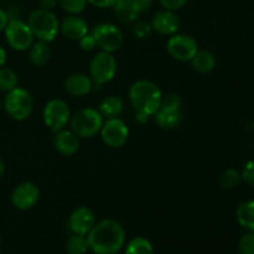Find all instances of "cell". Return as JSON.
<instances>
[{"instance_id":"cell-1","label":"cell","mask_w":254,"mask_h":254,"mask_svg":"<svg viewBox=\"0 0 254 254\" xmlns=\"http://www.w3.org/2000/svg\"><path fill=\"white\" fill-rule=\"evenodd\" d=\"M87 238L94 254H117L126 245V231L118 221L107 218L97 222Z\"/></svg>"},{"instance_id":"cell-2","label":"cell","mask_w":254,"mask_h":254,"mask_svg":"<svg viewBox=\"0 0 254 254\" xmlns=\"http://www.w3.org/2000/svg\"><path fill=\"white\" fill-rule=\"evenodd\" d=\"M161 93L160 88L154 82L148 79H139L131 84L129 89V99L136 113L146 117H154L160 107Z\"/></svg>"},{"instance_id":"cell-3","label":"cell","mask_w":254,"mask_h":254,"mask_svg":"<svg viewBox=\"0 0 254 254\" xmlns=\"http://www.w3.org/2000/svg\"><path fill=\"white\" fill-rule=\"evenodd\" d=\"M27 24L34 36L47 44L54 41L60 32V21L52 10L35 9L27 17Z\"/></svg>"},{"instance_id":"cell-4","label":"cell","mask_w":254,"mask_h":254,"mask_svg":"<svg viewBox=\"0 0 254 254\" xmlns=\"http://www.w3.org/2000/svg\"><path fill=\"white\" fill-rule=\"evenodd\" d=\"M2 108L10 118L21 122L31 116L34 111V99L29 91L21 87H16L6 92V96L2 101Z\"/></svg>"},{"instance_id":"cell-5","label":"cell","mask_w":254,"mask_h":254,"mask_svg":"<svg viewBox=\"0 0 254 254\" xmlns=\"http://www.w3.org/2000/svg\"><path fill=\"white\" fill-rule=\"evenodd\" d=\"M71 130L78 138H92L101 131L104 123V117L98 109L83 108L71 117Z\"/></svg>"},{"instance_id":"cell-6","label":"cell","mask_w":254,"mask_h":254,"mask_svg":"<svg viewBox=\"0 0 254 254\" xmlns=\"http://www.w3.org/2000/svg\"><path fill=\"white\" fill-rule=\"evenodd\" d=\"M183 98L176 93H169L161 98L159 111L155 113V122L160 128L174 129L183 121Z\"/></svg>"},{"instance_id":"cell-7","label":"cell","mask_w":254,"mask_h":254,"mask_svg":"<svg viewBox=\"0 0 254 254\" xmlns=\"http://www.w3.org/2000/svg\"><path fill=\"white\" fill-rule=\"evenodd\" d=\"M117 73V60L113 54L99 51L89 64V77L94 84L103 86L109 83Z\"/></svg>"},{"instance_id":"cell-8","label":"cell","mask_w":254,"mask_h":254,"mask_svg":"<svg viewBox=\"0 0 254 254\" xmlns=\"http://www.w3.org/2000/svg\"><path fill=\"white\" fill-rule=\"evenodd\" d=\"M7 45L15 51H27L34 44V34L29 24L20 19H11L4 30Z\"/></svg>"},{"instance_id":"cell-9","label":"cell","mask_w":254,"mask_h":254,"mask_svg":"<svg viewBox=\"0 0 254 254\" xmlns=\"http://www.w3.org/2000/svg\"><path fill=\"white\" fill-rule=\"evenodd\" d=\"M71 117L68 103L64 99H51L47 102L42 112L45 126L55 133L66 128V126L71 121Z\"/></svg>"},{"instance_id":"cell-10","label":"cell","mask_w":254,"mask_h":254,"mask_svg":"<svg viewBox=\"0 0 254 254\" xmlns=\"http://www.w3.org/2000/svg\"><path fill=\"white\" fill-rule=\"evenodd\" d=\"M93 35L96 46L99 47L101 51L113 52L118 51L123 45V34L121 30L113 24L109 22H102L96 25L91 31Z\"/></svg>"},{"instance_id":"cell-11","label":"cell","mask_w":254,"mask_h":254,"mask_svg":"<svg viewBox=\"0 0 254 254\" xmlns=\"http://www.w3.org/2000/svg\"><path fill=\"white\" fill-rule=\"evenodd\" d=\"M166 49L173 59L181 62H190L198 51V44L190 35L174 34L169 37Z\"/></svg>"},{"instance_id":"cell-12","label":"cell","mask_w":254,"mask_h":254,"mask_svg":"<svg viewBox=\"0 0 254 254\" xmlns=\"http://www.w3.org/2000/svg\"><path fill=\"white\" fill-rule=\"evenodd\" d=\"M102 140L112 149L122 148L129 138V128L119 117L104 121L101 131Z\"/></svg>"},{"instance_id":"cell-13","label":"cell","mask_w":254,"mask_h":254,"mask_svg":"<svg viewBox=\"0 0 254 254\" xmlns=\"http://www.w3.org/2000/svg\"><path fill=\"white\" fill-rule=\"evenodd\" d=\"M40 198V190L30 181L19 184L11 192V203L15 208L21 211L30 210L37 203Z\"/></svg>"},{"instance_id":"cell-14","label":"cell","mask_w":254,"mask_h":254,"mask_svg":"<svg viewBox=\"0 0 254 254\" xmlns=\"http://www.w3.org/2000/svg\"><path fill=\"white\" fill-rule=\"evenodd\" d=\"M96 223V215H94V212L91 208L86 207V206L77 207L69 215L68 218L69 230L74 235L87 236L91 232V230L94 227Z\"/></svg>"},{"instance_id":"cell-15","label":"cell","mask_w":254,"mask_h":254,"mask_svg":"<svg viewBox=\"0 0 254 254\" xmlns=\"http://www.w3.org/2000/svg\"><path fill=\"white\" fill-rule=\"evenodd\" d=\"M150 25L151 29L158 34L171 36L174 34H178L179 29H180V19L175 11L164 9L154 14Z\"/></svg>"},{"instance_id":"cell-16","label":"cell","mask_w":254,"mask_h":254,"mask_svg":"<svg viewBox=\"0 0 254 254\" xmlns=\"http://www.w3.org/2000/svg\"><path fill=\"white\" fill-rule=\"evenodd\" d=\"M60 31L71 40H79L89 32L88 22L78 15H68L60 22Z\"/></svg>"},{"instance_id":"cell-17","label":"cell","mask_w":254,"mask_h":254,"mask_svg":"<svg viewBox=\"0 0 254 254\" xmlns=\"http://www.w3.org/2000/svg\"><path fill=\"white\" fill-rule=\"evenodd\" d=\"M54 145L55 149L62 155H74L79 149V138L72 130H67L64 128L56 131V135L54 138Z\"/></svg>"},{"instance_id":"cell-18","label":"cell","mask_w":254,"mask_h":254,"mask_svg":"<svg viewBox=\"0 0 254 254\" xmlns=\"http://www.w3.org/2000/svg\"><path fill=\"white\" fill-rule=\"evenodd\" d=\"M93 84L92 78L87 74L74 73L64 81V91L73 97H83L91 93Z\"/></svg>"},{"instance_id":"cell-19","label":"cell","mask_w":254,"mask_h":254,"mask_svg":"<svg viewBox=\"0 0 254 254\" xmlns=\"http://www.w3.org/2000/svg\"><path fill=\"white\" fill-rule=\"evenodd\" d=\"M114 14L123 22H133L144 11L138 0H118L113 6Z\"/></svg>"},{"instance_id":"cell-20","label":"cell","mask_w":254,"mask_h":254,"mask_svg":"<svg viewBox=\"0 0 254 254\" xmlns=\"http://www.w3.org/2000/svg\"><path fill=\"white\" fill-rule=\"evenodd\" d=\"M190 62L193 69L200 73H210L216 68V64H217L216 56L207 50H198Z\"/></svg>"},{"instance_id":"cell-21","label":"cell","mask_w":254,"mask_h":254,"mask_svg":"<svg viewBox=\"0 0 254 254\" xmlns=\"http://www.w3.org/2000/svg\"><path fill=\"white\" fill-rule=\"evenodd\" d=\"M236 218L240 226L245 230L254 232V201H243L236 210Z\"/></svg>"},{"instance_id":"cell-22","label":"cell","mask_w":254,"mask_h":254,"mask_svg":"<svg viewBox=\"0 0 254 254\" xmlns=\"http://www.w3.org/2000/svg\"><path fill=\"white\" fill-rule=\"evenodd\" d=\"M99 113L104 118H117L124 111V102L118 96H108L99 103Z\"/></svg>"},{"instance_id":"cell-23","label":"cell","mask_w":254,"mask_h":254,"mask_svg":"<svg viewBox=\"0 0 254 254\" xmlns=\"http://www.w3.org/2000/svg\"><path fill=\"white\" fill-rule=\"evenodd\" d=\"M50 57H51V50H50L47 42H34L29 49V60L34 66H45L50 61Z\"/></svg>"},{"instance_id":"cell-24","label":"cell","mask_w":254,"mask_h":254,"mask_svg":"<svg viewBox=\"0 0 254 254\" xmlns=\"http://www.w3.org/2000/svg\"><path fill=\"white\" fill-rule=\"evenodd\" d=\"M126 254H154V247L145 237H134L126 247Z\"/></svg>"},{"instance_id":"cell-25","label":"cell","mask_w":254,"mask_h":254,"mask_svg":"<svg viewBox=\"0 0 254 254\" xmlns=\"http://www.w3.org/2000/svg\"><path fill=\"white\" fill-rule=\"evenodd\" d=\"M66 251L68 254H86L89 251V242L87 236L73 233V236H71L67 241Z\"/></svg>"},{"instance_id":"cell-26","label":"cell","mask_w":254,"mask_h":254,"mask_svg":"<svg viewBox=\"0 0 254 254\" xmlns=\"http://www.w3.org/2000/svg\"><path fill=\"white\" fill-rule=\"evenodd\" d=\"M19 84V77L16 72L7 67H0V91L9 92L16 88Z\"/></svg>"},{"instance_id":"cell-27","label":"cell","mask_w":254,"mask_h":254,"mask_svg":"<svg viewBox=\"0 0 254 254\" xmlns=\"http://www.w3.org/2000/svg\"><path fill=\"white\" fill-rule=\"evenodd\" d=\"M241 180H242V176H241V173L236 169H226L222 174L220 175V185L222 186L226 190H232V189L237 188L240 185Z\"/></svg>"},{"instance_id":"cell-28","label":"cell","mask_w":254,"mask_h":254,"mask_svg":"<svg viewBox=\"0 0 254 254\" xmlns=\"http://www.w3.org/2000/svg\"><path fill=\"white\" fill-rule=\"evenodd\" d=\"M57 4L69 15H78L84 11L88 2L87 0H57Z\"/></svg>"},{"instance_id":"cell-29","label":"cell","mask_w":254,"mask_h":254,"mask_svg":"<svg viewBox=\"0 0 254 254\" xmlns=\"http://www.w3.org/2000/svg\"><path fill=\"white\" fill-rule=\"evenodd\" d=\"M238 254H254V232L248 231L240 238Z\"/></svg>"},{"instance_id":"cell-30","label":"cell","mask_w":254,"mask_h":254,"mask_svg":"<svg viewBox=\"0 0 254 254\" xmlns=\"http://www.w3.org/2000/svg\"><path fill=\"white\" fill-rule=\"evenodd\" d=\"M151 31H153V29H151L150 22L146 21L135 22L133 27L134 36L138 37V39H146L151 34Z\"/></svg>"},{"instance_id":"cell-31","label":"cell","mask_w":254,"mask_h":254,"mask_svg":"<svg viewBox=\"0 0 254 254\" xmlns=\"http://www.w3.org/2000/svg\"><path fill=\"white\" fill-rule=\"evenodd\" d=\"M241 176H242L243 181H246L248 185L254 188V159L246 163V165L243 166L242 173H241Z\"/></svg>"},{"instance_id":"cell-32","label":"cell","mask_w":254,"mask_h":254,"mask_svg":"<svg viewBox=\"0 0 254 254\" xmlns=\"http://www.w3.org/2000/svg\"><path fill=\"white\" fill-rule=\"evenodd\" d=\"M188 1L189 0H159V2H160L164 9L173 10V11H176V10L184 7Z\"/></svg>"},{"instance_id":"cell-33","label":"cell","mask_w":254,"mask_h":254,"mask_svg":"<svg viewBox=\"0 0 254 254\" xmlns=\"http://www.w3.org/2000/svg\"><path fill=\"white\" fill-rule=\"evenodd\" d=\"M78 42H79V46H81V49L83 50V51H92L94 47H97L96 41H94V37L91 32H88L86 36L79 39Z\"/></svg>"},{"instance_id":"cell-34","label":"cell","mask_w":254,"mask_h":254,"mask_svg":"<svg viewBox=\"0 0 254 254\" xmlns=\"http://www.w3.org/2000/svg\"><path fill=\"white\" fill-rule=\"evenodd\" d=\"M118 0H87V2L99 9H107V7H113L114 4Z\"/></svg>"},{"instance_id":"cell-35","label":"cell","mask_w":254,"mask_h":254,"mask_svg":"<svg viewBox=\"0 0 254 254\" xmlns=\"http://www.w3.org/2000/svg\"><path fill=\"white\" fill-rule=\"evenodd\" d=\"M9 15H7V12L5 11V10L0 9V32H2L5 30V27H6L7 22H9Z\"/></svg>"},{"instance_id":"cell-36","label":"cell","mask_w":254,"mask_h":254,"mask_svg":"<svg viewBox=\"0 0 254 254\" xmlns=\"http://www.w3.org/2000/svg\"><path fill=\"white\" fill-rule=\"evenodd\" d=\"M40 7L45 10H52L57 5V0H40Z\"/></svg>"},{"instance_id":"cell-37","label":"cell","mask_w":254,"mask_h":254,"mask_svg":"<svg viewBox=\"0 0 254 254\" xmlns=\"http://www.w3.org/2000/svg\"><path fill=\"white\" fill-rule=\"evenodd\" d=\"M7 60V54L5 51V49L2 46H0V67H2L5 64Z\"/></svg>"},{"instance_id":"cell-38","label":"cell","mask_w":254,"mask_h":254,"mask_svg":"<svg viewBox=\"0 0 254 254\" xmlns=\"http://www.w3.org/2000/svg\"><path fill=\"white\" fill-rule=\"evenodd\" d=\"M138 1L140 2L141 7H143V10L145 11V10L150 9V6H151V4H153L154 0H138Z\"/></svg>"},{"instance_id":"cell-39","label":"cell","mask_w":254,"mask_h":254,"mask_svg":"<svg viewBox=\"0 0 254 254\" xmlns=\"http://www.w3.org/2000/svg\"><path fill=\"white\" fill-rule=\"evenodd\" d=\"M4 171H5V165H4V161L1 160V158H0V179L2 178V175H4Z\"/></svg>"},{"instance_id":"cell-40","label":"cell","mask_w":254,"mask_h":254,"mask_svg":"<svg viewBox=\"0 0 254 254\" xmlns=\"http://www.w3.org/2000/svg\"><path fill=\"white\" fill-rule=\"evenodd\" d=\"M1 109H2V99L0 98V112H1Z\"/></svg>"},{"instance_id":"cell-41","label":"cell","mask_w":254,"mask_h":254,"mask_svg":"<svg viewBox=\"0 0 254 254\" xmlns=\"http://www.w3.org/2000/svg\"><path fill=\"white\" fill-rule=\"evenodd\" d=\"M0 245H1V237H0Z\"/></svg>"}]
</instances>
